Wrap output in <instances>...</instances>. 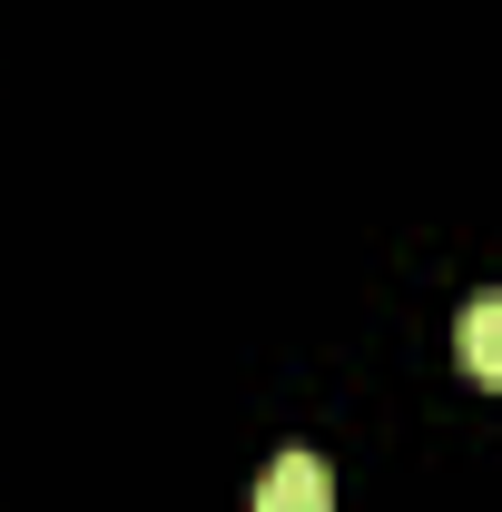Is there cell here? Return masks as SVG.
Returning <instances> with one entry per match:
<instances>
[{
	"label": "cell",
	"instance_id": "obj_2",
	"mask_svg": "<svg viewBox=\"0 0 502 512\" xmlns=\"http://www.w3.org/2000/svg\"><path fill=\"white\" fill-rule=\"evenodd\" d=\"M453 355H463V375H473V384H502V296H473V306H463Z\"/></svg>",
	"mask_w": 502,
	"mask_h": 512
},
{
	"label": "cell",
	"instance_id": "obj_1",
	"mask_svg": "<svg viewBox=\"0 0 502 512\" xmlns=\"http://www.w3.org/2000/svg\"><path fill=\"white\" fill-rule=\"evenodd\" d=\"M256 512H335V473L315 453H276L256 483Z\"/></svg>",
	"mask_w": 502,
	"mask_h": 512
}]
</instances>
